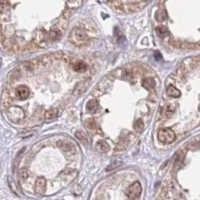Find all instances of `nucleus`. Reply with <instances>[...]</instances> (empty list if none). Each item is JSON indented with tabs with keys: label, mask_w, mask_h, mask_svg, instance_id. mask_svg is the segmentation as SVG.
<instances>
[{
	"label": "nucleus",
	"mask_w": 200,
	"mask_h": 200,
	"mask_svg": "<svg viewBox=\"0 0 200 200\" xmlns=\"http://www.w3.org/2000/svg\"><path fill=\"white\" fill-rule=\"evenodd\" d=\"M69 39L72 43L77 45V46H82V45L86 44L88 41V37L86 33H85V31L78 27L74 28L73 30L71 31Z\"/></svg>",
	"instance_id": "nucleus-1"
},
{
	"label": "nucleus",
	"mask_w": 200,
	"mask_h": 200,
	"mask_svg": "<svg viewBox=\"0 0 200 200\" xmlns=\"http://www.w3.org/2000/svg\"><path fill=\"white\" fill-rule=\"evenodd\" d=\"M175 136V132L171 128H162L158 131V139L162 143H171L174 141Z\"/></svg>",
	"instance_id": "nucleus-2"
},
{
	"label": "nucleus",
	"mask_w": 200,
	"mask_h": 200,
	"mask_svg": "<svg viewBox=\"0 0 200 200\" xmlns=\"http://www.w3.org/2000/svg\"><path fill=\"white\" fill-rule=\"evenodd\" d=\"M7 117L12 121H20L22 119H24L25 113L20 107L11 106L7 110Z\"/></svg>",
	"instance_id": "nucleus-3"
},
{
	"label": "nucleus",
	"mask_w": 200,
	"mask_h": 200,
	"mask_svg": "<svg viewBox=\"0 0 200 200\" xmlns=\"http://www.w3.org/2000/svg\"><path fill=\"white\" fill-rule=\"evenodd\" d=\"M141 192H142L141 184L138 181H135L129 186L127 195H128V198L130 200H138L140 198V196H141Z\"/></svg>",
	"instance_id": "nucleus-4"
},
{
	"label": "nucleus",
	"mask_w": 200,
	"mask_h": 200,
	"mask_svg": "<svg viewBox=\"0 0 200 200\" xmlns=\"http://www.w3.org/2000/svg\"><path fill=\"white\" fill-rule=\"evenodd\" d=\"M46 190V180L43 177L37 179V181L35 183V191L39 193V194H43Z\"/></svg>",
	"instance_id": "nucleus-5"
},
{
	"label": "nucleus",
	"mask_w": 200,
	"mask_h": 200,
	"mask_svg": "<svg viewBox=\"0 0 200 200\" xmlns=\"http://www.w3.org/2000/svg\"><path fill=\"white\" fill-rule=\"evenodd\" d=\"M61 30L59 29L57 26H54L53 28L49 31L48 33V37H49V40L50 41H57L61 36Z\"/></svg>",
	"instance_id": "nucleus-6"
},
{
	"label": "nucleus",
	"mask_w": 200,
	"mask_h": 200,
	"mask_svg": "<svg viewBox=\"0 0 200 200\" xmlns=\"http://www.w3.org/2000/svg\"><path fill=\"white\" fill-rule=\"evenodd\" d=\"M29 94H30V91L26 86H19L16 89V95L19 99H26L29 96Z\"/></svg>",
	"instance_id": "nucleus-7"
},
{
	"label": "nucleus",
	"mask_w": 200,
	"mask_h": 200,
	"mask_svg": "<svg viewBox=\"0 0 200 200\" xmlns=\"http://www.w3.org/2000/svg\"><path fill=\"white\" fill-rule=\"evenodd\" d=\"M166 93L168 96L172 97V98H177L181 95V92H180L179 89H177L176 87H174L173 85H170V86L167 87L166 89Z\"/></svg>",
	"instance_id": "nucleus-8"
},
{
	"label": "nucleus",
	"mask_w": 200,
	"mask_h": 200,
	"mask_svg": "<svg viewBox=\"0 0 200 200\" xmlns=\"http://www.w3.org/2000/svg\"><path fill=\"white\" fill-rule=\"evenodd\" d=\"M59 115V111L57 108H51V109H49L48 111L45 112V119L46 120H51V119H54V118H56L57 116Z\"/></svg>",
	"instance_id": "nucleus-9"
},
{
	"label": "nucleus",
	"mask_w": 200,
	"mask_h": 200,
	"mask_svg": "<svg viewBox=\"0 0 200 200\" xmlns=\"http://www.w3.org/2000/svg\"><path fill=\"white\" fill-rule=\"evenodd\" d=\"M72 68H73V70L76 71V72H84L85 70L87 69V65L83 61H76L73 64Z\"/></svg>",
	"instance_id": "nucleus-10"
},
{
	"label": "nucleus",
	"mask_w": 200,
	"mask_h": 200,
	"mask_svg": "<svg viewBox=\"0 0 200 200\" xmlns=\"http://www.w3.org/2000/svg\"><path fill=\"white\" fill-rule=\"evenodd\" d=\"M96 147H97V149L101 152H108L110 150L109 144H108L106 141H104V140H99V141L96 143Z\"/></svg>",
	"instance_id": "nucleus-11"
},
{
	"label": "nucleus",
	"mask_w": 200,
	"mask_h": 200,
	"mask_svg": "<svg viewBox=\"0 0 200 200\" xmlns=\"http://www.w3.org/2000/svg\"><path fill=\"white\" fill-rule=\"evenodd\" d=\"M142 85L146 89L151 90L155 87V80H154L153 78H145V79H143Z\"/></svg>",
	"instance_id": "nucleus-12"
},
{
	"label": "nucleus",
	"mask_w": 200,
	"mask_h": 200,
	"mask_svg": "<svg viewBox=\"0 0 200 200\" xmlns=\"http://www.w3.org/2000/svg\"><path fill=\"white\" fill-rule=\"evenodd\" d=\"M128 139H121L119 142L116 144V147H115V151H122V150L126 149V147L128 146Z\"/></svg>",
	"instance_id": "nucleus-13"
},
{
	"label": "nucleus",
	"mask_w": 200,
	"mask_h": 200,
	"mask_svg": "<svg viewBox=\"0 0 200 200\" xmlns=\"http://www.w3.org/2000/svg\"><path fill=\"white\" fill-rule=\"evenodd\" d=\"M58 146H60L64 150H72V148L74 147L73 143L66 141V140H60V141H58Z\"/></svg>",
	"instance_id": "nucleus-14"
},
{
	"label": "nucleus",
	"mask_w": 200,
	"mask_h": 200,
	"mask_svg": "<svg viewBox=\"0 0 200 200\" xmlns=\"http://www.w3.org/2000/svg\"><path fill=\"white\" fill-rule=\"evenodd\" d=\"M87 109L90 112H94L98 109V103L96 100H90L87 104Z\"/></svg>",
	"instance_id": "nucleus-15"
},
{
	"label": "nucleus",
	"mask_w": 200,
	"mask_h": 200,
	"mask_svg": "<svg viewBox=\"0 0 200 200\" xmlns=\"http://www.w3.org/2000/svg\"><path fill=\"white\" fill-rule=\"evenodd\" d=\"M75 135H76L77 138L79 139L82 143L87 144V142H88V138H87L86 134H85L84 132H82V131H77V132L75 133Z\"/></svg>",
	"instance_id": "nucleus-16"
},
{
	"label": "nucleus",
	"mask_w": 200,
	"mask_h": 200,
	"mask_svg": "<svg viewBox=\"0 0 200 200\" xmlns=\"http://www.w3.org/2000/svg\"><path fill=\"white\" fill-rule=\"evenodd\" d=\"M156 32L157 34H158V36H160V37H164V36H167L168 35V30H167L166 27H163V26H160V27H157L156 28Z\"/></svg>",
	"instance_id": "nucleus-17"
},
{
	"label": "nucleus",
	"mask_w": 200,
	"mask_h": 200,
	"mask_svg": "<svg viewBox=\"0 0 200 200\" xmlns=\"http://www.w3.org/2000/svg\"><path fill=\"white\" fill-rule=\"evenodd\" d=\"M174 112H175V105L174 104L170 103L165 107V114L167 116H171Z\"/></svg>",
	"instance_id": "nucleus-18"
},
{
	"label": "nucleus",
	"mask_w": 200,
	"mask_h": 200,
	"mask_svg": "<svg viewBox=\"0 0 200 200\" xmlns=\"http://www.w3.org/2000/svg\"><path fill=\"white\" fill-rule=\"evenodd\" d=\"M134 128H135L136 131H138V132H142L143 129H144V123L141 119H138L135 121V123H134Z\"/></svg>",
	"instance_id": "nucleus-19"
},
{
	"label": "nucleus",
	"mask_w": 200,
	"mask_h": 200,
	"mask_svg": "<svg viewBox=\"0 0 200 200\" xmlns=\"http://www.w3.org/2000/svg\"><path fill=\"white\" fill-rule=\"evenodd\" d=\"M87 126H88V128H90V129H95V128H96V122H95V121L92 120V119L88 120Z\"/></svg>",
	"instance_id": "nucleus-20"
},
{
	"label": "nucleus",
	"mask_w": 200,
	"mask_h": 200,
	"mask_svg": "<svg viewBox=\"0 0 200 200\" xmlns=\"http://www.w3.org/2000/svg\"><path fill=\"white\" fill-rule=\"evenodd\" d=\"M67 4L68 5H70L71 7H74V8H76L77 6H79V5H81V2H67Z\"/></svg>",
	"instance_id": "nucleus-21"
},
{
	"label": "nucleus",
	"mask_w": 200,
	"mask_h": 200,
	"mask_svg": "<svg viewBox=\"0 0 200 200\" xmlns=\"http://www.w3.org/2000/svg\"><path fill=\"white\" fill-rule=\"evenodd\" d=\"M21 177L23 179H26L28 177V173H27V170H26V169H22L21 170Z\"/></svg>",
	"instance_id": "nucleus-22"
}]
</instances>
